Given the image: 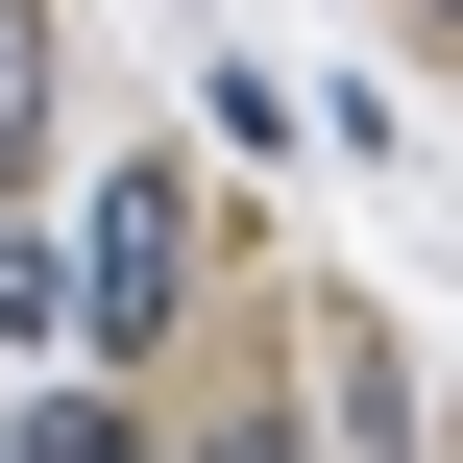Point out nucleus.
Returning a JSON list of instances; mask_svg holds the SVG:
<instances>
[{"label":"nucleus","instance_id":"nucleus-2","mask_svg":"<svg viewBox=\"0 0 463 463\" xmlns=\"http://www.w3.org/2000/svg\"><path fill=\"white\" fill-rule=\"evenodd\" d=\"M24 146H49V0H0V195H24Z\"/></svg>","mask_w":463,"mask_h":463},{"label":"nucleus","instance_id":"nucleus-5","mask_svg":"<svg viewBox=\"0 0 463 463\" xmlns=\"http://www.w3.org/2000/svg\"><path fill=\"white\" fill-rule=\"evenodd\" d=\"M0 463H24V415H0Z\"/></svg>","mask_w":463,"mask_h":463},{"label":"nucleus","instance_id":"nucleus-4","mask_svg":"<svg viewBox=\"0 0 463 463\" xmlns=\"http://www.w3.org/2000/svg\"><path fill=\"white\" fill-rule=\"evenodd\" d=\"M146 463H317L293 415H220V439H146Z\"/></svg>","mask_w":463,"mask_h":463},{"label":"nucleus","instance_id":"nucleus-1","mask_svg":"<svg viewBox=\"0 0 463 463\" xmlns=\"http://www.w3.org/2000/svg\"><path fill=\"white\" fill-rule=\"evenodd\" d=\"M49 269H73V366H122V342L195 293V171H98V220H73Z\"/></svg>","mask_w":463,"mask_h":463},{"label":"nucleus","instance_id":"nucleus-3","mask_svg":"<svg viewBox=\"0 0 463 463\" xmlns=\"http://www.w3.org/2000/svg\"><path fill=\"white\" fill-rule=\"evenodd\" d=\"M24 463H146V415H122V391H49V415H24Z\"/></svg>","mask_w":463,"mask_h":463},{"label":"nucleus","instance_id":"nucleus-6","mask_svg":"<svg viewBox=\"0 0 463 463\" xmlns=\"http://www.w3.org/2000/svg\"><path fill=\"white\" fill-rule=\"evenodd\" d=\"M439 24H463V0H439Z\"/></svg>","mask_w":463,"mask_h":463}]
</instances>
